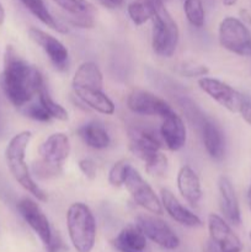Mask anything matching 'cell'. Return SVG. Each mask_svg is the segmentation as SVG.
I'll return each instance as SVG.
<instances>
[{
  "label": "cell",
  "instance_id": "cb8c5ba5",
  "mask_svg": "<svg viewBox=\"0 0 251 252\" xmlns=\"http://www.w3.org/2000/svg\"><path fill=\"white\" fill-rule=\"evenodd\" d=\"M78 135L89 148L95 150H102L110 145L111 138L106 128L101 123L89 122L78 129Z\"/></svg>",
  "mask_w": 251,
  "mask_h": 252
},
{
  "label": "cell",
  "instance_id": "484cf974",
  "mask_svg": "<svg viewBox=\"0 0 251 252\" xmlns=\"http://www.w3.org/2000/svg\"><path fill=\"white\" fill-rule=\"evenodd\" d=\"M37 96H38V102L43 106V108L51 116V118H56V120L62 121V122H65V121L69 120L68 111L51 97L46 86L39 91Z\"/></svg>",
  "mask_w": 251,
  "mask_h": 252
},
{
  "label": "cell",
  "instance_id": "8d00e7d4",
  "mask_svg": "<svg viewBox=\"0 0 251 252\" xmlns=\"http://www.w3.org/2000/svg\"><path fill=\"white\" fill-rule=\"evenodd\" d=\"M100 1L110 9H115V7L121 6L123 4V0H100Z\"/></svg>",
  "mask_w": 251,
  "mask_h": 252
},
{
  "label": "cell",
  "instance_id": "5b68a950",
  "mask_svg": "<svg viewBox=\"0 0 251 252\" xmlns=\"http://www.w3.org/2000/svg\"><path fill=\"white\" fill-rule=\"evenodd\" d=\"M219 43L229 52L251 57V33L241 20L226 16L219 25Z\"/></svg>",
  "mask_w": 251,
  "mask_h": 252
},
{
  "label": "cell",
  "instance_id": "83f0119b",
  "mask_svg": "<svg viewBox=\"0 0 251 252\" xmlns=\"http://www.w3.org/2000/svg\"><path fill=\"white\" fill-rule=\"evenodd\" d=\"M184 10L187 20H188V22L192 26L198 27V29L204 26L206 12H204L202 0H185Z\"/></svg>",
  "mask_w": 251,
  "mask_h": 252
},
{
  "label": "cell",
  "instance_id": "603a6c76",
  "mask_svg": "<svg viewBox=\"0 0 251 252\" xmlns=\"http://www.w3.org/2000/svg\"><path fill=\"white\" fill-rule=\"evenodd\" d=\"M73 89H98L102 90L103 75L97 64L85 62L76 69L71 81Z\"/></svg>",
  "mask_w": 251,
  "mask_h": 252
},
{
  "label": "cell",
  "instance_id": "30bf717a",
  "mask_svg": "<svg viewBox=\"0 0 251 252\" xmlns=\"http://www.w3.org/2000/svg\"><path fill=\"white\" fill-rule=\"evenodd\" d=\"M17 211L47 248L51 243L53 229H52L48 218L43 213L41 207L33 199L29 198V197H24V198L17 202Z\"/></svg>",
  "mask_w": 251,
  "mask_h": 252
},
{
  "label": "cell",
  "instance_id": "7a4b0ae2",
  "mask_svg": "<svg viewBox=\"0 0 251 252\" xmlns=\"http://www.w3.org/2000/svg\"><path fill=\"white\" fill-rule=\"evenodd\" d=\"M32 139V133L30 130H22L10 139L5 149V160L7 167L14 176V179L26 189L27 192L36 197L38 201L46 202L47 194L38 187V185L32 179L31 172L26 164V150Z\"/></svg>",
  "mask_w": 251,
  "mask_h": 252
},
{
  "label": "cell",
  "instance_id": "4316f807",
  "mask_svg": "<svg viewBox=\"0 0 251 252\" xmlns=\"http://www.w3.org/2000/svg\"><path fill=\"white\" fill-rule=\"evenodd\" d=\"M128 15H129L130 20L133 24L140 26V25L145 24L147 21L152 20L153 11L150 4L148 0H137V1H132L128 4L127 6Z\"/></svg>",
  "mask_w": 251,
  "mask_h": 252
},
{
  "label": "cell",
  "instance_id": "f1b7e54d",
  "mask_svg": "<svg viewBox=\"0 0 251 252\" xmlns=\"http://www.w3.org/2000/svg\"><path fill=\"white\" fill-rule=\"evenodd\" d=\"M129 167L130 164L127 159H121L118 161H116L110 169V172H108V182H110L111 186H123Z\"/></svg>",
  "mask_w": 251,
  "mask_h": 252
},
{
  "label": "cell",
  "instance_id": "8fae6325",
  "mask_svg": "<svg viewBox=\"0 0 251 252\" xmlns=\"http://www.w3.org/2000/svg\"><path fill=\"white\" fill-rule=\"evenodd\" d=\"M208 230L211 240L218 248L219 252H241L243 244L225 219L218 214L208 216Z\"/></svg>",
  "mask_w": 251,
  "mask_h": 252
},
{
  "label": "cell",
  "instance_id": "7c38bea8",
  "mask_svg": "<svg viewBox=\"0 0 251 252\" xmlns=\"http://www.w3.org/2000/svg\"><path fill=\"white\" fill-rule=\"evenodd\" d=\"M29 36L34 43L43 49L49 61L58 70H65L68 66L69 52L58 38L36 27H31L29 30Z\"/></svg>",
  "mask_w": 251,
  "mask_h": 252
},
{
  "label": "cell",
  "instance_id": "d4e9b609",
  "mask_svg": "<svg viewBox=\"0 0 251 252\" xmlns=\"http://www.w3.org/2000/svg\"><path fill=\"white\" fill-rule=\"evenodd\" d=\"M20 1L34 17H37L47 27L59 32H65V29H63V26L49 12L44 0H20Z\"/></svg>",
  "mask_w": 251,
  "mask_h": 252
},
{
  "label": "cell",
  "instance_id": "3957f363",
  "mask_svg": "<svg viewBox=\"0 0 251 252\" xmlns=\"http://www.w3.org/2000/svg\"><path fill=\"white\" fill-rule=\"evenodd\" d=\"M153 11L152 48L155 54L170 58L179 43V27L161 0H148Z\"/></svg>",
  "mask_w": 251,
  "mask_h": 252
},
{
  "label": "cell",
  "instance_id": "60d3db41",
  "mask_svg": "<svg viewBox=\"0 0 251 252\" xmlns=\"http://www.w3.org/2000/svg\"><path fill=\"white\" fill-rule=\"evenodd\" d=\"M238 2V0H223V4L225 6H234Z\"/></svg>",
  "mask_w": 251,
  "mask_h": 252
},
{
  "label": "cell",
  "instance_id": "9c48e42d",
  "mask_svg": "<svg viewBox=\"0 0 251 252\" xmlns=\"http://www.w3.org/2000/svg\"><path fill=\"white\" fill-rule=\"evenodd\" d=\"M127 106L133 113L142 116H159L165 118L175 112L166 101L142 89H135L128 95Z\"/></svg>",
  "mask_w": 251,
  "mask_h": 252
},
{
  "label": "cell",
  "instance_id": "f546056e",
  "mask_svg": "<svg viewBox=\"0 0 251 252\" xmlns=\"http://www.w3.org/2000/svg\"><path fill=\"white\" fill-rule=\"evenodd\" d=\"M145 162V171L150 176H164L167 170V158L162 153L157 152Z\"/></svg>",
  "mask_w": 251,
  "mask_h": 252
},
{
  "label": "cell",
  "instance_id": "1f68e13d",
  "mask_svg": "<svg viewBox=\"0 0 251 252\" xmlns=\"http://www.w3.org/2000/svg\"><path fill=\"white\" fill-rule=\"evenodd\" d=\"M22 112L26 117L31 118V120L39 121V122H48L51 120V116L47 113V111L44 110L43 106L41 103H27L25 107H22Z\"/></svg>",
  "mask_w": 251,
  "mask_h": 252
},
{
  "label": "cell",
  "instance_id": "9a60e30c",
  "mask_svg": "<svg viewBox=\"0 0 251 252\" xmlns=\"http://www.w3.org/2000/svg\"><path fill=\"white\" fill-rule=\"evenodd\" d=\"M219 189V206L224 218L231 225H240L241 213L238 197L233 184L226 176H220L218 180Z\"/></svg>",
  "mask_w": 251,
  "mask_h": 252
},
{
  "label": "cell",
  "instance_id": "74e56055",
  "mask_svg": "<svg viewBox=\"0 0 251 252\" xmlns=\"http://www.w3.org/2000/svg\"><path fill=\"white\" fill-rule=\"evenodd\" d=\"M203 252H219V250H218V248L214 245L213 241L209 240L208 243L206 244V246H204V251Z\"/></svg>",
  "mask_w": 251,
  "mask_h": 252
},
{
  "label": "cell",
  "instance_id": "b9f144b4",
  "mask_svg": "<svg viewBox=\"0 0 251 252\" xmlns=\"http://www.w3.org/2000/svg\"><path fill=\"white\" fill-rule=\"evenodd\" d=\"M248 201H249V206H250V211H251V185L249 187V191H248Z\"/></svg>",
  "mask_w": 251,
  "mask_h": 252
},
{
  "label": "cell",
  "instance_id": "4fadbf2b",
  "mask_svg": "<svg viewBox=\"0 0 251 252\" xmlns=\"http://www.w3.org/2000/svg\"><path fill=\"white\" fill-rule=\"evenodd\" d=\"M66 15L73 26L91 29L95 25L96 9L89 0H52Z\"/></svg>",
  "mask_w": 251,
  "mask_h": 252
},
{
  "label": "cell",
  "instance_id": "836d02e7",
  "mask_svg": "<svg viewBox=\"0 0 251 252\" xmlns=\"http://www.w3.org/2000/svg\"><path fill=\"white\" fill-rule=\"evenodd\" d=\"M209 73V69L206 65H198V64H191V65L181 66V74L187 78H194V76H206Z\"/></svg>",
  "mask_w": 251,
  "mask_h": 252
},
{
  "label": "cell",
  "instance_id": "f35d334b",
  "mask_svg": "<svg viewBox=\"0 0 251 252\" xmlns=\"http://www.w3.org/2000/svg\"><path fill=\"white\" fill-rule=\"evenodd\" d=\"M240 16L243 17L244 22H248V24L251 25V14L248 11V10L245 9L240 10Z\"/></svg>",
  "mask_w": 251,
  "mask_h": 252
},
{
  "label": "cell",
  "instance_id": "e575fe53",
  "mask_svg": "<svg viewBox=\"0 0 251 252\" xmlns=\"http://www.w3.org/2000/svg\"><path fill=\"white\" fill-rule=\"evenodd\" d=\"M46 249L48 252H65L68 248L64 245L63 239H62V236L59 235L58 231L53 230L51 243H49V245L47 246Z\"/></svg>",
  "mask_w": 251,
  "mask_h": 252
},
{
  "label": "cell",
  "instance_id": "2e32d148",
  "mask_svg": "<svg viewBox=\"0 0 251 252\" xmlns=\"http://www.w3.org/2000/svg\"><path fill=\"white\" fill-rule=\"evenodd\" d=\"M202 140L207 153L213 160H221L225 154V137L221 128L208 117H204L198 125Z\"/></svg>",
  "mask_w": 251,
  "mask_h": 252
},
{
  "label": "cell",
  "instance_id": "7402d4cb",
  "mask_svg": "<svg viewBox=\"0 0 251 252\" xmlns=\"http://www.w3.org/2000/svg\"><path fill=\"white\" fill-rule=\"evenodd\" d=\"M73 90L81 102L95 110L96 112L102 113V115L115 113V103L102 90H98V89H73Z\"/></svg>",
  "mask_w": 251,
  "mask_h": 252
},
{
  "label": "cell",
  "instance_id": "7bdbcfd3",
  "mask_svg": "<svg viewBox=\"0 0 251 252\" xmlns=\"http://www.w3.org/2000/svg\"><path fill=\"white\" fill-rule=\"evenodd\" d=\"M250 239H251V231H250Z\"/></svg>",
  "mask_w": 251,
  "mask_h": 252
},
{
  "label": "cell",
  "instance_id": "ab89813d",
  "mask_svg": "<svg viewBox=\"0 0 251 252\" xmlns=\"http://www.w3.org/2000/svg\"><path fill=\"white\" fill-rule=\"evenodd\" d=\"M4 20H5V9L2 6V4L0 2V26L4 24Z\"/></svg>",
  "mask_w": 251,
  "mask_h": 252
},
{
  "label": "cell",
  "instance_id": "44dd1931",
  "mask_svg": "<svg viewBox=\"0 0 251 252\" xmlns=\"http://www.w3.org/2000/svg\"><path fill=\"white\" fill-rule=\"evenodd\" d=\"M177 189L181 196L191 204L198 207L202 199V187L199 177L189 166H182L177 174Z\"/></svg>",
  "mask_w": 251,
  "mask_h": 252
},
{
  "label": "cell",
  "instance_id": "d6a6232c",
  "mask_svg": "<svg viewBox=\"0 0 251 252\" xmlns=\"http://www.w3.org/2000/svg\"><path fill=\"white\" fill-rule=\"evenodd\" d=\"M79 169L83 172L84 176L88 180L93 181L96 179V175H97V166H96L95 161L88 158H84V159L79 160Z\"/></svg>",
  "mask_w": 251,
  "mask_h": 252
},
{
  "label": "cell",
  "instance_id": "4dcf8cb0",
  "mask_svg": "<svg viewBox=\"0 0 251 252\" xmlns=\"http://www.w3.org/2000/svg\"><path fill=\"white\" fill-rule=\"evenodd\" d=\"M32 172L38 179H52V177H56L62 174V166L49 164V162L39 159L32 165Z\"/></svg>",
  "mask_w": 251,
  "mask_h": 252
},
{
  "label": "cell",
  "instance_id": "d6986e66",
  "mask_svg": "<svg viewBox=\"0 0 251 252\" xmlns=\"http://www.w3.org/2000/svg\"><path fill=\"white\" fill-rule=\"evenodd\" d=\"M162 120L164 121L160 127V134H161L162 140L167 149H170L171 152H177L186 144V126H185L182 118L175 112L166 116Z\"/></svg>",
  "mask_w": 251,
  "mask_h": 252
},
{
  "label": "cell",
  "instance_id": "52a82bcc",
  "mask_svg": "<svg viewBox=\"0 0 251 252\" xmlns=\"http://www.w3.org/2000/svg\"><path fill=\"white\" fill-rule=\"evenodd\" d=\"M123 186H126V189H128V192H129L130 196H132L133 201H134L138 206L144 208L145 211H148L149 213L161 216L162 212H164L161 201H160L159 197L155 194V192L153 191L150 185L143 179L142 175H140L137 170L133 169L132 166L128 170L125 185H123Z\"/></svg>",
  "mask_w": 251,
  "mask_h": 252
},
{
  "label": "cell",
  "instance_id": "ac0fdd59",
  "mask_svg": "<svg viewBox=\"0 0 251 252\" xmlns=\"http://www.w3.org/2000/svg\"><path fill=\"white\" fill-rule=\"evenodd\" d=\"M112 245L120 252H152L147 236L137 224L125 226L113 239Z\"/></svg>",
  "mask_w": 251,
  "mask_h": 252
},
{
  "label": "cell",
  "instance_id": "ffe728a7",
  "mask_svg": "<svg viewBox=\"0 0 251 252\" xmlns=\"http://www.w3.org/2000/svg\"><path fill=\"white\" fill-rule=\"evenodd\" d=\"M160 194H161L160 201H161L162 208L175 221H177L181 225L189 226V228H196V226L202 225L201 219L196 214L192 213L191 211H188L186 207L182 206L181 202L175 197V194L171 191L162 189Z\"/></svg>",
  "mask_w": 251,
  "mask_h": 252
},
{
  "label": "cell",
  "instance_id": "5bb4252c",
  "mask_svg": "<svg viewBox=\"0 0 251 252\" xmlns=\"http://www.w3.org/2000/svg\"><path fill=\"white\" fill-rule=\"evenodd\" d=\"M129 149L135 157L147 161L150 157L161 149V142L152 129L143 127H134L129 129Z\"/></svg>",
  "mask_w": 251,
  "mask_h": 252
},
{
  "label": "cell",
  "instance_id": "8992f818",
  "mask_svg": "<svg viewBox=\"0 0 251 252\" xmlns=\"http://www.w3.org/2000/svg\"><path fill=\"white\" fill-rule=\"evenodd\" d=\"M135 224L144 233L147 239L166 250H175L180 246V239L171 226L157 217V214H139Z\"/></svg>",
  "mask_w": 251,
  "mask_h": 252
},
{
  "label": "cell",
  "instance_id": "277c9868",
  "mask_svg": "<svg viewBox=\"0 0 251 252\" xmlns=\"http://www.w3.org/2000/svg\"><path fill=\"white\" fill-rule=\"evenodd\" d=\"M69 238L78 252H91L96 241V221L93 212L81 202L73 203L66 212Z\"/></svg>",
  "mask_w": 251,
  "mask_h": 252
},
{
  "label": "cell",
  "instance_id": "ba28073f",
  "mask_svg": "<svg viewBox=\"0 0 251 252\" xmlns=\"http://www.w3.org/2000/svg\"><path fill=\"white\" fill-rule=\"evenodd\" d=\"M198 86L209 97L230 112H239L244 102L248 100L243 94L218 79L203 76L198 80Z\"/></svg>",
  "mask_w": 251,
  "mask_h": 252
},
{
  "label": "cell",
  "instance_id": "ee69618b",
  "mask_svg": "<svg viewBox=\"0 0 251 252\" xmlns=\"http://www.w3.org/2000/svg\"><path fill=\"white\" fill-rule=\"evenodd\" d=\"M161 1H166V0H161Z\"/></svg>",
  "mask_w": 251,
  "mask_h": 252
},
{
  "label": "cell",
  "instance_id": "6da1fadb",
  "mask_svg": "<svg viewBox=\"0 0 251 252\" xmlns=\"http://www.w3.org/2000/svg\"><path fill=\"white\" fill-rule=\"evenodd\" d=\"M0 83L7 100L17 108L25 107L46 86L38 69L25 61L12 46L5 49Z\"/></svg>",
  "mask_w": 251,
  "mask_h": 252
},
{
  "label": "cell",
  "instance_id": "d590c367",
  "mask_svg": "<svg viewBox=\"0 0 251 252\" xmlns=\"http://www.w3.org/2000/svg\"><path fill=\"white\" fill-rule=\"evenodd\" d=\"M239 112H240L241 117L245 120V122L251 126V101L250 100H246L245 102H244V105L241 106Z\"/></svg>",
  "mask_w": 251,
  "mask_h": 252
},
{
  "label": "cell",
  "instance_id": "e0dca14e",
  "mask_svg": "<svg viewBox=\"0 0 251 252\" xmlns=\"http://www.w3.org/2000/svg\"><path fill=\"white\" fill-rule=\"evenodd\" d=\"M41 159L49 164L62 166L70 154V140L64 133H54L49 135L38 149Z\"/></svg>",
  "mask_w": 251,
  "mask_h": 252
}]
</instances>
